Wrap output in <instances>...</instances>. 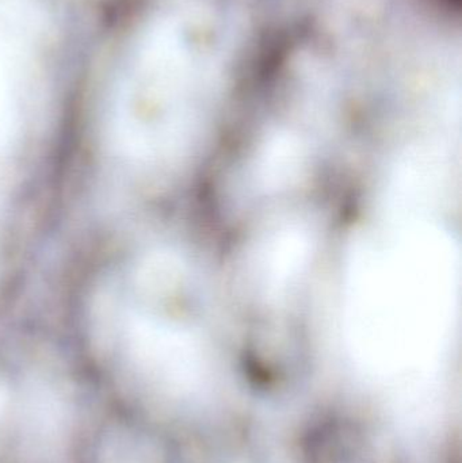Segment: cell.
Listing matches in <instances>:
<instances>
[{"label":"cell","mask_w":462,"mask_h":463,"mask_svg":"<svg viewBox=\"0 0 462 463\" xmlns=\"http://www.w3.org/2000/svg\"><path fill=\"white\" fill-rule=\"evenodd\" d=\"M448 2L453 3V2H460V0H448Z\"/></svg>","instance_id":"1"}]
</instances>
